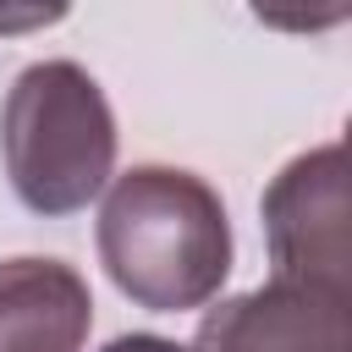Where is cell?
<instances>
[{
    "mask_svg": "<svg viewBox=\"0 0 352 352\" xmlns=\"http://www.w3.org/2000/svg\"><path fill=\"white\" fill-rule=\"evenodd\" d=\"M99 264L148 314H187L231 275V220L220 192L176 165H132L99 204Z\"/></svg>",
    "mask_w": 352,
    "mask_h": 352,
    "instance_id": "obj_1",
    "label": "cell"
},
{
    "mask_svg": "<svg viewBox=\"0 0 352 352\" xmlns=\"http://www.w3.org/2000/svg\"><path fill=\"white\" fill-rule=\"evenodd\" d=\"M192 352H352V292L270 280L198 319Z\"/></svg>",
    "mask_w": 352,
    "mask_h": 352,
    "instance_id": "obj_4",
    "label": "cell"
},
{
    "mask_svg": "<svg viewBox=\"0 0 352 352\" xmlns=\"http://www.w3.org/2000/svg\"><path fill=\"white\" fill-rule=\"evenodd\" d=\"M94 292L60 258H0V352H82Z\"/></svg>",
    "mask_w": 352,
    "mask_h": 352,
    "instance_id": "obj_5",
    "label": "cell"
},
{
    "mask_svg": "<svg viewBox=\"0 0 352 352\" xmlns=\"http://www.w3.org/2000/svg\"><path fill=\"white\" fill-rule=\"evenodd\" d=\"M99 352H187V346H176V341H165V336H116V341L99 346Z\"/></svg>",
    "mask_w": 352,
    "mask_h": 352,
    "instance_id": "obj_6",
    "label": "cell"
},
{
    "mask_svg": "<svg viewBox=\"0 0 352 352\" xmlns=\"http://www.w3.org/2000/svg\"><path fill=\"white\" fill-rule=\"evenodd\" d=\"M264 236L275 280L352 292V209H346V148L324 143L297 154L264 187Z\"/></svg>",
    "mask_w": 352,
    "mask_h": 352,
    "instance_id": "obj_3",
    "label": "cell"
},
{
    "mask_svg": "<svg viewBox=\"0 0 352 352\" xmlns=\"http://www.w3.org/2000/svg\"><path fill=\"white\" fill-rule=\"evenodd\" d=\"M0 154L11 192L33 214L88 209L116 170V116L77 60H33L0 104Z\"/></svg>",
    "mask_w": 352,
    "mask_h": 352,
    "instance_id": "obj_2",
    "label": "cell"
}]
</instances>
